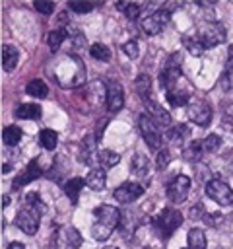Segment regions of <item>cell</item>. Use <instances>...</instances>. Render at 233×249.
<instances>
[{"mask_svg": "<svg viewBox=\"0 0 233 249\" xmlns=\"http://www.w3.org/2000/svg\"><path fill=\"white\" fill-rule=\"evenodd\" d=\"M17 60H19V53L14 45H4L2 47V66L6 72H12L16 66H17Z\"/></svg>", "mask_w": 233, "mask_h": 249, "instance_id": "d6986e66", "label": "cell"}, {"mask_svg": "<svg viewBox=\"0 0 233 249\" xmlns=\"http://www.w3.org/2000/svg\"><path fill=\"white\" fill-rule=\"evenodd\" d=\"M8 249H25V245L19 243V241H12V243L8 245Z\"/></svg>", "mask_w": 233, "mask_h": 249, "instance_id": "7bdbcfd3", "label": "cell"}, {"mask_svg": "<svg viewBox=\"0 0 233 249\" xmlns=\"http://www.w3.org/2000/svg\"><path fill=\"white\" fill-rule=\"evenodd\" d=\"M64 76H70V86H80L85 78V68L82 60L74 54H66L56 64V82L64 84Z\"/></svg>", "mask_w": 233, "mask_h": 249, "instance_id": "7a4b0ae2", "label": "cell"}, {"mask_svg": "<svg viewBox=\"0 0 233 249\" xmlns=\"http://www.w3.org/2000/svg\"><path fill=\"white\" fill-rule=\"evenodd\" d=\"M183 156H184V160H188V161L200 160V156H204V154H202V148H200V140H198V142H190V144L183 150Z\"/></svg>", "mask_w": 233, "mask_h": 249, "instance_id": "d590c367", "label": "cell"}, {"mask_svg": "<svg viewBox=\"0 0 233 249\" xmlns=\"http://www.w3.org/2000/svg\"><path fill=\"white\" fill-rule=\"evenodd\" d=\"M39 175H41V167H39V161H37V160H31V161L27 163L25 171H23L19 177H16V179H14V189L17 191L21 185H27V183L35 181Z\"/></svg>", "mask_w": 233, "mask_h": 249, "instance_id": "e0dca14e", "label": "cell"}, {"mask_svg": "<svg viewBox=\"0 0 233 249\" xmlns=\"http://www.w3.org/2000/svg\"><path fill=\"white\" fill-rule=\"evenodd\" d=\"M186 113H188V119L198 126H208L212 121V107L202 97H192L190 103L186 105Z\"/></svg>", "mask_w": 233, "mask_h": 249, "instance_id": "8992f818", "label": "cell"}, {"mask_svg": "<svg viewBox=\"0 0 233 249\" xmlns=\"http://www.w3.org/2000/svg\"><path fill=\"white\" fill-rule=\"evenodd\" d=\"M2 140H4L6 146H16V144L21 140V128H19L17 124L6 126L4 132H2Z\"/></svg>", "mask_w": 233, "mask_h": 249, "instance_id": "83f0119b", "label": "cell"}, {"mask_svg": "<svg viewBox=\"0 0 233 249\" xmlns=\"http://www.w3.org/2000/svg\"><path fill=\"white\" fill-rule=\"evenodd\" d=\"M227 58H229V62H233V45L227 49Z\"/></svg>", "mask_w": 233, "mask_h": 249, "instance_id": "f6af8a7d", "label": "cell"}, {"mask_svg": "<svg viewBox=\"0 0 233 249\" xmlns=\"http://www.w3.org/2000/svg\"><path fill=\"white\" fill-rule=\"evenodd\" d=\"M138 126H140V132H142L146 144H148L151 150H157V152L163 150V134H161V126H159L148 113L140 115V119H138Z\"/></svg>", "mask_w": 233, "mask_h": 249, "instance_id": "277c9868", "label": "cell"}, {"mask_svg": "<svg viewBox=\"0 0 233 249\" xmlns=\"http://www.w3.org/2000/svg\"><path fill=\"white\" fill-rule=\"evenodd\" d=\"M93 216H95V222L91 226L93 239L107 241L111 237V233L115 231V228H118V224H120V210L111 204H101V206L93 208Z\"/></svg>", "mask_w": 233, "mask_h": 249, "instance_id": "6da1fadb", "label": "cell"}, {"mask_svg": "<svg viewBox=\"0 0 233 249\" xmlns=\"http://www.w3.org/2000/svg\"><path fill=\"white\" fill-rule=\"evenodd\" d=\"M181 224H183V214H181L179 210L171 208V206L163 208V210L155 216V220H153V228H155V231H157L161 237H171L173 231H175L177 228H181Z\"/></svg>", "mask_w": 233, "mask_h": 249, "instance_id": "3957f363", "label": "cell"}, {"mask_svg": "<svg viewBox=\"0 0 233 249\" xmlns=\"http://www.w3.org/2000/svg\"><path fill=\"white\" fill-rule=\"evenodd\" d=\"M144 103H146V107H148V115H150L159 126H169V124H171V115H169L165 109H161V105H159L157 101L146 99Z\"/></svg>", "mask_w": 233, "mask_h": 249, "instance_id": "2e32d148", "label": "cell"}, {"mask_svg": "<svg viewBox=\"0 0 233 249\" xmlns=\"http://www.w3.org/2000/svg\"><path fill=\"white\" fill-rule=\"evenodd\" d=\"M134 88H136L138 95L142 97V101L146 99V95L150 97V89H151V82H150V76H146V74H140V76L136 78V82H134Z\"/></svg>", "mask_w": 233, "mask_h": 249, "instance_id": "d6a6232c", "label": "cell"}, {"mask_svg": "<svg viewBox=\"0 0 233 249\" xmlns=\"http://www.w3.org/2000/svg\"><path fill=\"white\" fill-rule=\"evenodd\" d=\"M219 144H221V138H219L217 134H210V136L202 138V140H200L202 154H212V152H216V150L219 148Z\"/></svg>", "mask_w": 233, "mask_h": 249, "instance_id": "836d02e7", "label": "cell"}, {"mask_svg": "<svg viewBox=\"0 0 233 249\" xmlns=\"http://www.w3.org/2000/svg\"><path fill=\"white\" fill-rule=\"evenodd\" d=\"M89 54H91L95 60H101V62L111 60V51H109V47L103 45V43H93V45L89 47Z\"/></svg>", "mask_w": 233, "mask_h": 249, "instance_id": "1f68e13d", "label": "cell"}, {"mask_svg": "<svg viewBox=\"0 0 233 249\" xmlns=\"http://www.w3.org/2000/svg\"><path fill=\"white\" fill-rule=\"evenodd\" d=\"M184 76H183V72H181V68L175 64V62H169V66L165 68V70H161V74H159V82H161V86L165 88V91L167 93H171V91H177L179 88V82L183 80Z\"/></svg>", "mask_w": 233, "mask_h": 249, "instance_id": "5bb4252c", "label": "cell"}, {"mask_svg": "<svg viewBox=\"0 0 233 249\" xmlns=\"http://www.w3.org/2000/svg\"><path fill=\"white\" fill-rule=\"evenodd\" d=\"M115 6H116V10H120L128 19H136V18L140 16V12H142V6L136 4V2H116Z\"/></svg>", "mask_w": 233, "mask_h": 249, "instance_id": "4dcf8cb0", "label": "cell"}, {"mask_svg": "<svg viewBox=\"0 0 233 249\" xmlns=\"http://www.w3.org/2000/svg\"><path fill=\"white\" fill-rule=\"evenodd\" d=\"M41 216H43V214H41L39 210H35V208H31V206L25 204V208H21V210L16 214V226H17L23 233L35 235L37 230H39Z\"/></svg>", "mask_w": 233, "mask_h": 249, "instance_id": "52a82bcc", "label": "cell"}, {"mask_svg": "<svg viewBox=\"0 0 233 249\" xmlns=\"http://www.w3.org/2000/svg\"><path fill=\"white\" fill-rule=\"evenodd\" d=\"M83 185H85V179H82V177H72L70 181H66V183H64V193H66V196L70 198V202H72V204H76V202H78V198H80V193H82Z\"/></svg>", "mask_w": 233, "mask_h": 249, "instance_id": "ffe728a7", "label": "cell"}, {"mask_svg": "<svg viewBox=\"0 0 233 249\" xmlns=\"http://www.w3.org/2000/svg\"><path fill=\"white\" fill-rule=\"evenodd\" d=\"M39 142H41V146L45 150H54L56 144H58V134L54 130H50V128H43L39 132Z\"/></svg>", "mask_w": 233, "mask_h": 249, "instance_id": "f1b7e54d", "label": "cell"}, {"mask_svg": "<svg viewBox=\"0 0 233 249\" xmlns=\"http://www.w3.org/2000/svg\"><path fill=\"white\" fill-rule=\"evenodd\" d=\"M25 202H27V206H31V208H35V210H39L41 214H45V204H43V200H41V196L37 195V193H29L27 196H25Z\"/></svg>", "mask_w": 233, "mask_h": 249, "instance_id": "74e56055", "label": "cell"}, {"mask_svg": "<svg viewBox=\"0 0 233 249\" xmlns=\"http://www.w3.org/2000/svg\"><path fill=\"white\" fill-rule=\"evenodd\" d=\"M142 195H144V187H142L140 183H130V181L122 183V185L116 187L115 193H113L115 200H118V202H122V204H130V202H134L136 198H140Z\"/></svg>", "mask_w": 233, "mask_h": 249, "instance_id": "4fadbf2b", "label": "cell"}, {"mask_svg": "<svg viewBox=\"0 0 233 249\" xmlns=\"http://www.w3.org/2000/svg\"><path fill=\"white\" fill-rule=\"evenodd\" d=\"M130 167H132V173H134L136 177H148V173H150V161H148V158L142 156V154H134V156H132Z\"/></svg>", "mask_w": 233, "mask_h": 249, "instance_id": "44dd1931", "label": "cell"}, {"mask_svg": "<svg viewBox=\"0 0 233 249\" xmlns=\"http://www.w3.org/2000/svg\"><path fill=\"white\" fill-rule=\"evenodd\" d=\"M95 6L91 2H78V0H72L68 2V10L70 12H76V14H85V12H91Z\"/></svg>", "mask_w": 233, "mask_h": 249, "instance_id": "8d00e7d4", "label": "cell"}, {"mask_svg": "<svg viewBox=\"0 0 233 249\" xmlns=\"http://www.w3.org/2000/svg\"><path fill=\"white\" fill-rule=\"evenodd\" d=\"M14 115L17 119H41V107L35 103H23L16 107Z\"/></svg>", "mask_w": 233, "mask_h": 249, "instance_id": "7402d4cb", "label": "cell"}, {"mask_svg": "<svg viewBox=\"0 0 233 249\" xmlns=\"http://www.w3.org/2000/svg\"><path fill=\"white\" fill-rule=\"evenodd\" d=\"M146 249H150V247H146Z\"/></svg>", "mask_w": 233, "mask_h": 249, "instance_id": "c3c4849f", "label": "cell"}, {"mask_svg": "<svg viewBox=\"0 0 233 249\" xmlns=\"http://www.w3.org/2000/svg\"><path fill=\"white\" fill-rule=\"evenodd\" d=\"M58 249H78L82 245V235L74 226H64L54 233Z\"/></svg>", "mask_w": 233, "mask_h": 249, "instance_id": "7c38bea8", "label": "cell"}, {"mask_svg": "<svg viewBox=\"0 0 233 249\" xmlns=\"http://www.w3.org/2000/svg\"><path fill=\"white\" fill-rule=\"evenodd\" d=\"M183 45H184V47L188 49V53L194 54V56H200V54L206 51L196 33H194V35H184V37H183Z\"/></svg>", "mask_w": 233, "mask_h": 249, "instance_id": "484cf974", "label": "cell"}, {"mask_svg": "<svg viewBox=\"0 0 233 249\" xmlns=\"http://www.w3.org/2000/svg\"><path fill=\"white\" fill-rule=\"evenodd\" d=\"M225 84L233 89V62H229V66H227V70H225Z\"/></svg>", "mask_w": 233, "mask_h": 249, "instance_id": "b9f144b4", "label": "cell"}, {"mask_svg": "<svg viewBox=\"0 0 233 249\" xmlns=\"http://www.w3.org/2000/svg\"><path fill=\"white\" fill-rule=\"evenodd\" d=\"M206 195L217 202L219 206H229L233 204V189L225 183V181H219V179H212L206 183Z\"/></svg>", "mask_w": 233, "mask_h": 249, "instance_id": "ba28073f", "label": "cell"}, {"mask_svg": "<svg viewBox=\"0 0 233 249\" xmlns=\"http://www.w3.org/2000/svg\"><path fill=\"white\" fill-rule=\"evenodd\" d=\"M105 103H107V109L111 113H116L122 109L124 105V91H122V86L115 80H109L107 82V88H105Z\"/></svg>", "mask_w": 233, "mask_h": 249, "instance_id": "8fae6325", "label": "cell"}, {"mask_svg": "<svg viewBox=\"0 0 233 249\" xmlns=\"http://www.w3.org/2000/svg\"><path fill=\"white\" fill-rule=\"evenodd\" d=\"M33 8L45 16H50L54 12V2H47V0H35L33 2Z\"/></svg>", "mask_w": 233, "mask_h": 249, "instance_id": "f35d334b", "label": "cell"}, {"mask_svg": "<svg viewBox=\"0 0 233 249\" xmlns=\"http://www.w3.org/2000/svg\"><path fill=\"white\" fill-rule=\"evenodd\" d=\"M105 249H116V247H105Z\"/></svg>", "mask_w": 233, "mask_h": 249, "instance_id": "bcb514c9", "label": "cell"}, {"mask_svg": "<svg viewBox=\"0 0 233 249\" xmlns=\"http://www.w3.org/2000/svg\"><path fill=\"white\" fill-rule=\"evenodd\" d=\"M169 161H171V154H169V150H167V148L159 150V154H157V169H163Z\"/></svg>", "mask_w": 233, "mask_h": 249, "instance_id": "60d3db41", "label": "cell"}, {"mask_svg": "<svg viewBox=\"0 0 233 249\" xmlns=\"http://www.w3.org/2000/svg\"><path fill=\"white\" fill-rule=\"evenodd\" d=\"M25 93L27 95H31V97H39V99H43V97H47V93H49V88H47V84L43 82V80H31L27 86H25Z\"/></svg>", "mask_w": 233, "mask_h": 249, "instance_id": "603a6c76", "label": "cell"}, {"mask_svg": "<svg viewBox=\"0 0 233 249\" xmlns=\"http://www.w3.org/2000/svg\"><path fill=\"white\" fill-rule=\"evenodd\" d=\"M196 35L202 41L204 49H212V47L221 45L225 41V27L219 21H206L198 27Z\"/></svg>", "mask_w": 233, "mask_h": 249, "instance_id": "5b68a950", "label": "cell"}, {"mask_svg": "<svg viewBox=\"0 0 233 249\" xmlns=\"http://www.w3.org/2000/svg\"><path fill=\"white\" fill-rule=\"evenodd\" d=\"M66 39H68V31H64V29H52V31L49 33V37H47L49 47H50L52 53H56V51L60 49V45H62Z\"/></svg>", "mask_w": 233, "mask_h": 249, "instance_id": "f546056e", "label": "cell"}, {"mask_svg": "<svg viewBox=\"0 0 233 249\" xmlns=\"http://www.w3.org/2000/svg\"><path fill=\"white\" fill-rule=\"evenodd\" d=\"M122 51H124V54L128 56V58H136L138 56V43L132 39V41H126L124 45H122Z\"/></svg>", "mask_w": 233, "mask_h": 249, "instance_id": "ab89813d", "label": "cell"}, {"mask_svg": "<svg viewBox=\"0 0 233 249\" xmlns=\"http://www.w3.org/2000/svg\"><path fill=\"white\" fill-rule=\"evenodd\" d=\"M105 183H107V173L103 171V167H93L85 177V185L93 191H103Z\"/></svg>", "mask_w": 233, "mask_h": 249, "instance_id": "ac0fdd59", "label": "cell"}, {"mask_svg": "<svg viewBox=\"0 0 233 249\" xmlns=\"http://www.w3.org/2000/svg\"><path fill=\"white\" fill-rule=\"evenodd\" d=\"M165 193H167V198L171 202H184L186 196H188V193H190V177H186V175H175L169 181Z\"/></svg>", "mask_w": 233, "mask_h": 249, "instance_id": "9c48e42d", "label": "cell"}, {"mask_svg": "<svg viewBox=\"0 0 233 249\" xmlns=\"http://www.w3.org/2000/svg\"><path fill=\"white\" fill-rule=\"evenodd\" d=\"M169 18H171V8L169 6H165L161 10H155V12H151L150 16H146L142 19V29L148 35H157L163 29V25L169 21Z\"/></svg>", "mask_w": 233, "mask_h": 249, "instance_id": "30bf717a", "label": "cell"}, {"mask_svg": "<svg viewBox=\"0 0 233 249\" xmlns=\"http://www.w3.org/2000/svg\"><path fill=\"white\" fill-rule=\"evenodd\" d=\"M120 161V156L113 150H101L99 152V163L101 167H115Z\"/></svg>", "mask_w": 233, "mask_h": 249, "instance_id": "e575fe53", "label": "cell"}, {"mask_svg": "<svg viewBox=\"0 0 233 249\" xmlns=\"http://www.w3.org/2000/svg\"><path fill=\"white\" fill-rule=\"evenodd\" d=\"M188 136H190V128L186 124H177L175 128H171L167 132V138L175 144H183L184 140H188Z\"/></svg>", "mask_w": 233, "mask_h": 249, "instance_id": "4316f807", "label": "cell"}, {"mask_svg": "<svg viewBox=\"0 0 233 249\" xmlns=\"http://www.w3.org/2000/svg\"><path fill=\"white\" fill-rule=\"evenodd\" d=\"M82 161L87 163L91 169L95 167V163H99V150H97V140L93 134L83 136L82 140Z\"/></svg>", "mask_w": 233, "mask_h": 249, "instance_id": "9a60e30c", "label": "cell"}, {"mask_svg": "<svg viewBox=\"0 0 233 249\" xmlns=\"http://www.w3.org/2000/svg\"><path fill=\"white\" fill-rule=\"evenodd\" d=\"M186 241H188V249H206V235L198 228H192L188 231Z\"/></svg>", "mask_w": 233, "mask_h": 249, "instance_id": "d4e9b609", "label": "cell"}, {"mask_svg": "<svg viewBox=\"0 0 233 249\" xmlns=\"http://www.w3.org/2000/svg\"><path fill=\"white\" fill-rule=\"evenodd\" d=\"M167 97V103L171 107H183V105H188L190 103V93L184 91V89H177V91H171V93H165Z\"/></svg>", "mask_w": 233, "mask_h": 249, "instance_id": "cb8c5ba5", "label": "cell"}, {"mask_svg": "<svg viewBox=\"0 0 233 249\" xmlns=\"http://www.w3.org/2000/svg\"><path fill=\"white\" fill-rule=\"evenodd\" d=\"M184 249H188V247H184Z\"/></svg>", "mask_w": 233, "mask_h": 249, "instance_id": "7dc6e473", "label": "cell"}, {"mask_svg": "<svg viewBox=\"0 0 233 249\" xmlns=\"http://www.w3.org/2000/svg\"><path fill=\"white\" fill-rule=\"evenodd\" d=\"M8 206H10V196L4 195V196H2V208H8Z\"/></svg>", "mask_w": 233, "mask_h": 249, "instance_id": "ee69618b", "label": "cell"}]
</instances>
